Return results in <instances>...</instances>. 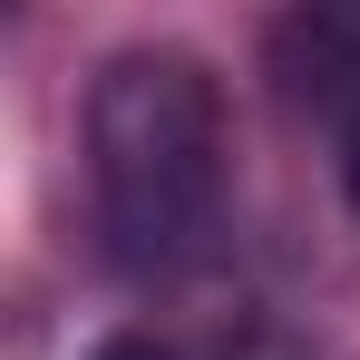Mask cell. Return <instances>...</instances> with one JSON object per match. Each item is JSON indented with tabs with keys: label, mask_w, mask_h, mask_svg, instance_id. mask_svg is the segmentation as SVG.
<instances>
[{
	"label": "cell",
	"mask_w": 360,
	"mask_h": 360,
	"mask_svg": "<svg viewBox=\"0 0 360 360\" xmlns=\"http://www.w3.org/2000/svg\"><path fill=\"white\" fill-rule=\"evenodd\" d=\"M88 205L98 243L136 283H176L224 243L234 205V127L195 49H117L88 88Z\"/></svg>",
	"instance_id": "1"
},
{
	"label": "cell",
	"mask_w": 360,
	"mask_h": 360,
	"mask_svg": "<svg viewBox=\"0 0 360 360\" xmlns=\"http://www.w3.org/2000/svg\"><path fill=\"white\" fill-rule=\"evenodd\" d=\"M263 68H273V98L311 117L321 136H360V0H311V10H283L273 39H263Z\"/></svg>",
	"instance_id": "2"
},
{
	"label": "cell",
	"mask_w": 360,
	"mask_h": 360,
	"mask_svg": "<svg viewBox=\"0 0 360 360\" xmlns=\"http://www.w3.org/2000/svg\"><path fill=\"white\" fill-rule=\"evenodd\" d=\"M88 360H176V351H166L156 331H108V341H98Z\"/></svg>",
	"instance_id": "3"
},
{
	"label": "cell",
	"mask_w": 360,
	"mask_h": 360,
	"mask_svg": "<svg viewBox=\"0 0 360 360\" xmlns=\"http://www.w3.org/2000/svg\"><path fill=\"white\" fill-rule=\"evenodd\" d=\"M341 185H351V205H360V136L341 146Z\"/></svg>",
	"instance_id": "4"
}]
</instances>
